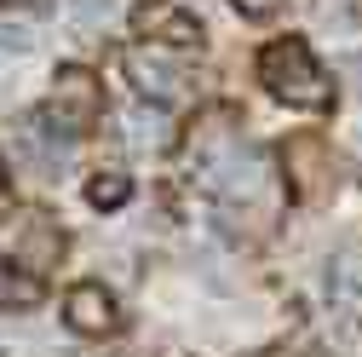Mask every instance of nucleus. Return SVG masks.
<instances>
[{"label":"nucleus","mask_w":362,"mask_h":357,"mask_svg":"<svg viewBox=\"0 0 362 357\" xmlns=\"http://www.w3.org/2000/svg\"><path fill=\"white\" fill-rule=\"evenodd\" d=\"M259 81L282 104H293V110H328L334 104V81L310 58L305 40H276V47H264L259 52Z\"/></svg>","instance_id":"nucleus-1"},{"label":"nucleus","mask_w":362,"mask_h":357,"mask_svg":"<svg viewBox=\"0 0 362 357\" xmlns=\"http://www.w3.org/2000/svg\"><path fill=\"white\" fill-rule=\"evenodd\" d=\"M0 259H12L29 277H47L64 259V225L40 208H12L0 219Z\"/></svg>","instance_id":"nucleus-2"},{"label":"nucleus","mask_w":362,"mask_h":357,"mask_svg":"<svg viewBox=\"0 0 362 357\" xmlns=\"http://www.w3.org/2000/svg\"><path fill=\"white\" fill-rule=\"evenodd\" d=\"M98 110H104V86H98V75L93 69H81V64H69V69H58L52 75V104H47V115L69 132H86L98 121Z\"/></svg>","instance_id":"nucleus-3"},{"label":"nucleus","mask_w":362,"mask_h":357,"mask_svg":"<svg viewBox=\"0 0 362 357\" xmlns=\"http://www.w3.org/2000/svg\"><path fill=\"white\" fill-rule=\"evenodd\" d=\"M127 75L132 86H139L144 98H178L190 86V64L185 52H173V47H156V40H139V47H127Z\"/></svg>","instance_id":"nucleus-4"},{"label":"nucleus","mask_w":362,"mask_h":357,"mask_svg":"<svg viewBox=\"0 0 362 357\" xmlns=\"http://www.w3.org/2000/svg\"><path fill=\"white\" fill-rule=\"evenodd\" d=\"M12 156H18V167H29V173L58 178L64 162H69V132H64L52 115H23V121L12 127Z\"/></svg>","instance_id":"nucleus-5"},{"label":"nucleus","mask_w":362,"mask_h":357,"mask_svg":"<svg viewBox=\"0 0 362 357\" xmlns=\"http://www.w3.org/2000/svg\"><path fill=\"white\" fill-rule=\"evenodd\" d=\"M328 311H334V323L339 329H362V248H339L328 259Z\"/></svg>","instance_id":"nucleus-6"},{"label":"nucleus","mask_w":362,"mask_h":357,"mask_svg":"<svg viewBox=\"0 0 362 357\" xmlns=\"http://www.w3.org/2000/svg\"><path fill=\"white\" fill-rule=\"evenodd\" d=\"M132 29H139L144 40H156V47H173V52H185V47L202 40L196 18L178 12V6H167V0H144V6H132Z\"/></svg>","instance_id":"nucleus-7"},{"label":"nucleus","mask_w":362,"mask_h":357,"mask_svg":"<svg viewBox=\"0 0 362 357\" xmlns=\"http://www.w3.org/2000/svg\"><path fill=\"white\" fill-rule=\"evenodd\" d=\"M288 185H293L299 202H322L334 191V162H328V150L316 139H293L288 144Z\"/></svg>","instance_id":"nucleus-8"},{"label":"nucleus","mask_w":362,"mask_h":357,"mask_svg":"<svg viewBox=\"0 0 362 357\" xmlns=\"http://www.w3.org/2000/svg\"><path fill=\"white\" fill-rule=\"evenodd\" d=\"M64 317H69L75 334H115L121 311H115V300H110L104 283H75L69 300H64Z\"/></svg>","instance_id":"nucleus-9"},{"label":"nucleus","mask_w":362,"mask_h":357,"mask_svg":"<svg viewBox=\"0 0 362 357\" xmlns=\"http://www.w3.org/2000/svg\"><path fill=\"white\" fill-rule=\"evenodd\" d=\"M173 139V127L161 110H127V144L132 150H161Z\"/></svg>","instance_id":"nucleus-10"},{"label":"nucleus","mask_w":362,"mask_h":357,"mask_svg":"<svg viewBox=\"0 0 362 357\" xmlns=\"http://www.w3.org/2000/svg\"><path fill=\"white\" fill-rule=\"evenodd\" d=\"M86 196H93L98 208H121V202H127V178H121V173H110V178H93V191H86Z\"/></svg>","instance_id":"nucleus-11"},{"label":"nucleus","mask_w":362,"mask_h":357,"mask_svg":"<svg viewBox=\"0 0 362 357\" xmlns=\"http://www.w3.org/2000/svg\"><path fill=\"white\" fill-rule=\"evenodd\" d=\"M115 12V0H69V18L81 23V29H93V23H104Z\"/></svg>","instance_id":"nucleus-12"},{"label":"nucleus","mask_w":362,"mask_h":357,"mask_svg":"<svg viewBox=\"0 0 362 357\" xmlns=\"http://www.w3.org/2000/svg\"><path fill=\"white\" fill-rule=\"evenodd\" d=\"M0 300H18V305H35V283H29V277H6V271H0Z\"/></svg>","instance_id":"nucleus-13"},{"label":"nucleus","mask_w":362,"mask_h":357,"mask_svg":"<svg viewBox=\"0 0 362 357\" xmlns=\"http://www.w3.org/2000/svg\"><path fill=\"white\" fill-rule=\"evenodd\" d=\"M29 47V29L23 23H0V52H23Z\"/></svg>","instance_id":"nucleus-14"},{"label":"nucleus","mask_w":362,"mask_h":357,"mask_svg":"<svg viewBox=\"0 0 362 357\" xmlns=\"http://www.w3.org/2000/svg\"><path fill=\"white\" fill-rule=\"evenodd\" d=\"M276 6H282V0H236V12H242V18H270Z\"/></svg>","instance_id":"nucleus-15"},{"label":"nucleus","mask_w":362,"mask_h":357,"mask_svg":"<svg viewBox=\"0 0 362 357\" xmlns=\"http://www.w3.org/2000/svg\"><path fill=\"white\" fill-rule=\"evenodd\" d=\"M356 81H362V58H356Z\"/></svg>","instance_id":"nucleus-16"}]
</instances>
